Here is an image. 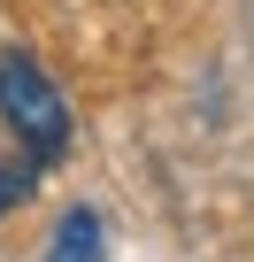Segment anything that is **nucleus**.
I'll return each mask as SVG.
<instances>
[{"label": "nucleus", "mask_w": 254, "mask_h": 262, "mask_svg": "<svg viewBox=\"0 0 254 262\" xmlns=\"http://www.w3.org/2000/svg\"><path fill=\"white\" fill-rule=\"evenodd\" d=\"M0 123L16 131V147L47 170L70 155L77 139V116H70V93L47 77V62L31 47H0Z\"/></svg>", "instance_id": "nucleus-1"}, {"label": "nucleus", "mask_w": 254, "mask_h": 262, "mask_svg": "<svg viewBox=\"0 0 254 262\" xmlns=\"http://www.w3.org/2000/svg\"><path fill=\"white\" fill-rule=\"evenodd\" d=\"M47 262H108L100 216H93V208H70V216L54 224V239H47Z\"/></svg>", "instance_id": "nucleus-2"}, {"label": "nucleus", "mask_w": 254, "mask_h": 262, "mask_svg": "<svg viewBox=\"0 0 254 262\" xmlns=\"http://www.w3.org/2000/svg\"><path fill=\"white\" fill-rule=\"evenodd\" d=\"M31 170H39V162H0V216H8V208L31 193Z\"/></svg>", "instance_id": "nucleus-3"}]
</instances>
